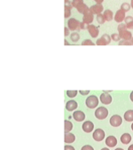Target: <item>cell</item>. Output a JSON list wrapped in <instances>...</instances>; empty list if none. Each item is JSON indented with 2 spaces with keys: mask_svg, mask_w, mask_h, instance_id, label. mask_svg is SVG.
Here are the masks:
<instances>
[{
  "mask_svg": "<svg viewBox=\"0 0 133 150\" xmlns=\"http://www.w3.org/2000/svg\"><path fill=\"white\" fill-rule=\"evenodd\" d=\"M129 99H130V100L133 102V91L131 92V93H130V95H129Z\"/></svg>",
  "mask_w": 133,
  "mask_h": 150,
  "instance_id": "40",
  "label": "cell"
},
{
  "mask_svg": "<svg viewBox=\"0 0 133 150\" xmlns=\"http://www.w3.org/2000/svg\"><path fill=\"white\" fill-rule=\"evenodd\" d=\"M99 99H100V101L104 105H108V104H110L112 102V96L109 93H103L100 95V98H99Z\"/></svg>",
  "mask_w": 133,
  "mask_h": 150,
  "instance_id": "9",
  "label": "cell"
},
{
  "mask_svg": "<svg viewBox=\"0 0 133 150\" xmlns=\"http://www.w3.org/2000/svg\"><path fill=\"white\" fill-rule=\"evenodd\" d=\"M124 23L127 27V28L133 29V17L131 16H127L124 20Z\"/></svg>",
  "mask_w": 133,
  "mask_h": 150,
  "instance_id": "20",
  "label": "cell"
},
{
  "mask_svg": "<svg viewBox=\"0 0 133 150\" xmlns=\"http://www.w3.org/2000/svg\"><path fill=\"white\" fill-rule=\"evenodd\" d=\"M129 9H130V5L128 4V3H123V4L121 6V10L124 11L125 13L128 12V11H129Z\"/></svg>",
  "mask_w": 133,
  "mask_h": 150,
  "instance_id": "29",
  "label": "cell"
},
{
  "mask_svg": "<svg viewBox=\"0 0 133 150\" xmlns=\"http://www.w3.org/2000/svg\"><path fill=\"white\" fill-rule=\"evenodd\" d=\"M85 104H86L87 108H91V109L95 108L98 105V99L95 95H91L86 99Z\"/></svg>",
  "mask_w": 133,
  "mask_h": 150,
  "instance_id": "3",
  "label": "cell"
},
{
  "mask_svg": "<svg viewBox=\"0 0 133 150\" xmlns=\"http://www.w3.org/2000/svg\"><path fill=\"white\" fill-rule=\"evenodd\" d=\"M76 9H77V11H78L80 13H82V14H83V15H84L86 13H88V12L90 11V8H89L84 3L82 4V5H80Z\"/></svg>",
  "mask_w": 133,
  "mask_h": 150,
  "instance_id": "21",
  "label": "cell"
},
{
  "mask_svg": "<svg viewBox=\"0 0 133 150\" xmlns=\"http://www.w3.org/2000/svg\"><path fill=\"white\" fill-rule=\"evenodd\" d=\"M126 16H125V12L122 11V10H118L115 15V21L116 22H119V23H122L124 20H125Z\"/></svg>",
  "mask_w": 133,
  "mask_h": 150,
  "instance_id": "10",
  "label": "cell"
},
{
  "mask_svg": "<svg viewBox=\"0 0 133 150\" xmlns=\"http://www.w3.org/2000/svg\"><path fill=\"white\" fill-rule=\"evenodd\" d=\"M83 22H85V23H87L88 25H90L92 21H93V20H94V14L91 12V11H89L88 13H86L84 15H83Z\"/></svg>",
  "mask_w": 133,
  "mask_h": 150,
  "instance_id": "16",
  "label": "cell"
},
{
  "mask_svg": "<svg viewBox=\"0 0 133 150\" xmlns=\"http://www.w3.org/2000/svg\"><path fill=\"white\" fill-rule=\"evenodd\" d=\"M106 145L109 147H115L117 145V139L115 136L110 135L106 139Z\"/></svg>",
  "mask_w": 133,
  "mask_h": 150,
  "instance_id": "13",
  "label": "cell"
},
{
  "mask_svg": "<svg viewBox=\"0 0 133 150\" xmlns=\"http://www.w3.org/2000/svg\"><path fill=\"white\" fill-rule=\"evenodd\" d=\"M112 91H104V93H111Z\"/></svg>",
  "mask_w": 133,
  "mask_h": 150,
  "instance_id": "44",
  "label": "cell"
},
{
  "mask_svg": "<svg viewBox=\"0 0 133 150\" xmlns=\"http://www.w3.org/2000/svg\"><path fill=\"white\" fill-rule=\"evenodd\" d=\"M79 93L82 94V95H87V94H89V93H90V91H79Z\"/></svg>",
  "mask_w": 133,
  "mask_h": 150,
  "instance_id": "38",
  "label": "cell"
},
{
  "mask_svg": "<svg viewBox=\"0 0 133 150\" xmlns=\"http://www.w3.org/2000/svg\"><path fill=\"white\" fill-rule=\"evenodd\" d=\"M100 150H110V149L108 148V147H104V148H102V149H100Z\"/></svg>",
  "mask_w": 133,
  "mask_h": 150,
  "instance_id": "43",
  "label": "cell"
},
{
  "mask_svg": "<svg viewBox=\"0 0 133 150\" xmlns=\"http://www.w3.org/2000/svg\"><path fill=\"white\" fill-rule=\"evenodd\" d=\"M111 37L108 34H105L103 35L100 38H98L97 40V45H109L110 42H111Z\"/></svg>",
  "mask_w": 133,
  "mask_h": 150,
  "instance_id": "6",
  "label": "cell"
},
{
  "mask_svg": "<svg viewBox=\"0 0 133 150\" xmlns=\"http://www.w3.org/2000/svg\"><path fill=\"white\" fill-rule=\"evenodd\" d=\"M64 41H65V45H69V43H68V42H66V39H65Z\"/></svg>",
  "mask_w": 133,
  "mask_h": 150,
  "instance_id": "45",
  "label": "cell"
},
{
  "mask_svg": "<svg viewBox=\"0 0 133 150\" xmlns=\"http://www.w3.org/2000/svg\"><path fill=\"white\" fill-rule=\"evenodd\" d=\"M126 29H127V27H126L125 23H120V25L118 26V31L121 32V31L126 30Z\"/></svg>",
  "mask_w": 133,
  "mask_h": 150,
  "instance_id": "31",
  "label": "cell"
},
{
  "mask_svg": "<svg viewBox=\"0 0 133 150\" xmlns=\"http://www.w3.org/2000/svg\"><path fill=\"white\" fill-rule=\"evenodd\" d=\"M131 129H132V131H133V123H132V125H131Z\"/></svg>",
  "mask_w": 133,
  "mask_h": 150,
  "instance_id": "48",
  "label": "cell"
},
{
  "mask_svg": "<svg viewBox=\"0 0 133 150\" xmlns=\"http://www.w3.org/2000/svg\"><path fill=\"white\" fill-rule=\"evenodd\" d=\"M69 1V0H65V2H68Z\"/></svg>",
  "mask_w": 133,
  "mask_h": 150,
  "instance_id": "49",
  "label": "cell"
},
{
  "mask_svg": "<svg viewBox=\"0 0 133 150\" xmlns=\"http://www.w3.org/2000/svg\"><path fill=\"white\" fill-rule=\"evenodd\" d=\"M64 129H65V133H69L73 129V124L69 120H65L64 121Z\"/></svg>",
  "mask_w": 133,
  "mask_h": 150,
  "instance_id": "19",
  "label": "cell"
},
{
  "mask_svg": "<svg viewBox=\"0 0 133 150\" xmlns=\"http://www.w3.org/2000/svg\"><path fill=\"white\" fill-rule=\"evenodd\" d=\"M119 45H132V44H131L130 41H125V40L120 41L119 42Z\"/></svg>",
  "mask_w": 133,
  "mask_h": 150,
  "instance_id": "33",
  "label": "cell"
},
{
  "mask_svg": "<svg viewBox=\"0 0 133 150\" xmlns=\"http://www.w3.org/2000/svg\"><path fill=\"white\" fill-rule=\"evenodd\" d=\"M109 123L114 127H119L122 123V118L119 115H114L111 116V118L109 120Z\"/></svg>",
  "mask_w": 133,
  "mask_h": 150,
  "instance_id": "4",
  "label": "cell"
},
{
  "mask_svg": "<svg viewBox=\"0 0 133 150\" xmlns=\"http://www.w3.org/2000/svg\"><path fill=\"white\" fill-rule=\"evenodd\" d=\"M87 30L89 31V34L91 35V37L93 38H97L98 36V32H99L98 28L95 25H93V24H90L88 26Z\"/></svg>",
  "mask_w": 133,
  "mask_h": 150,
  "instance_id": "7",
  "label": "cell"
},
{
  "mask_svg": "<svg viewBox=\"0 0 133 150\" xmlns=\"http://www.w3.org/2000/svg\"><path fill=\"white\" fill-rule=\"evenodd\" d=\"M70 38H71V41H73L74 43H76L79 41L80 36L77 32H73L72 34H70Z\"/></svg>",
  "mask_w": 133,
  "mask_h": 150,
  "instance_id": "24",
  "label": "cell"
},
{
  "mask_svg": "<svg viewBox=\"0 0 133 150\" xmlns=\"http://www.w3.org/2000/svg\"><path fill=\"white\" fill-rule=\"evenodd\" d=\"M70 14H71V7L65 6V13H64V17H65L66 19H68V18L70 16Z\"/></svg>",
  "mask_w": 133,
  "mask_h": 150,
  "instance_id": "27",
  "label": "cell"
},
{
  "mask_svg": "<svg viewBox=\"0 0 133 150\" xmlns=\"http://www.w3.org/2000/svg\"><path fill=\"white\" fill-rule=\"evenodd\" d=\"M90 11L93 14H97V15L101 14V13L103 12V6L101 4H96L90 7Z\"/></svg>",
  "mask_w": 133,
  "mask_h": 150,
  "instance_id": "8",
  "label": "cell"
},
{
  "mask_svg": "<svg viewBox=\"0 0 133 150\" xmlns=\"http://www.w3.org/2000/svg\"><path fill=\"white\" fill-rule=\"evenodd\" d=\"M104 17L106 19V21H111L114 18V15H113V12L111 10H106L104 12Z\"/></svg>",
  "mask_w": 133,
  "mask_h": 150,
  "instance_id": "23",
  "label": "cell"
},
{
  "mask_svg": "<svg viewBox=\"0 0 133 150\" xmlns=\"http://www.w3.org/2000/svg\"><path fill=\"white\" fill-rule=\"evenodd\" d=\"M94 1H95L97 4H102L104 0H94Z\"/></svg>",
  "mask_w": 133,
  "mask_h": 150,
  "instance_id": "39",
  "label": "cell"
},
{
  "mask_svg": "<svg viewBox=\"0 0 133 150\" xmlns=\"http://www.w3.org/2000/svg\"><path fill=\"white\" fill-rule=\"evenodd\" d=\"M65 150H76L74 146H69V145H66L65 146Z\"/></svg>",
  "mask_w": 133,
  "mask_h": 150,
  "instance_id": "37",
  "label": "cell"
},
{
  "mask_svg": "<svg viewBox=\"0 0 133 150\" xmlns=\"http://www.w3.org/2000/svg\"><path fill=\"white\" fill-rule=\"evenodd\" d=\"M119 35H120V38H121V39H122V40H125V41H130L131 39H132V35H131V33L129 31V30H123V31H121V32H119Z\"/></svg>",
  "mask_w": 133,
  "mask_h": 150,
  "instance_id": "15",
  "label": "cell"
},
{
  "mask_svg": "<svg viewBox=\"0 0 133 150\" xmlns=\"http://www.w3.org/2000/svg\"><path fill=\"white\" fill-rule=\"evenodd\" d=\"M124 120L127 122L133 121V110H128L124 113Z\"/></svg>",
  "mask_w": 133,
  "mask_h": 150,
  "instance_id": "22",
  "label": "cell"
},
{
  "mask_svg": "<svg viewBox=\"0 0 133 150\" xmlns=\"http://www.w3.org/2000/svg\"><path fill=\"white\" fill-rule=\"evenodd\" d=\"M121 141L124 145L129 144L131 141V136H130V134L129 133H123L121 136Z\"/></svg>",
  "mask_w": 133,
  "mask_h": 150,
  "instance_id": "18",
  "label": "cell"
},
{
  "mask_svg": "<svg viewBox=\"0 0 133 150\" xmlns=\"http://www.w3.org/2000/svg\"><path fill=\"white\" fill-rule=\"evenodd\" d=\"M105 132L100 129V128H98V129H96L92 134V137L94 139V140L96 141H102L105 138Z\"/></svg>",
  "mask_w": 133,
  "mask_h": 150,
  "instance_id": "5",
  "label": "cell"
},
{
  "mask_svg": "<svg viewBox=\"0 0 133 150\" xmlns=\"http://www.w3.org/2000/svg\"><path fill=\"white\" fill-rule=\"evenodd\" d=\"M88 26H89V25H88L87 23L82 21L81 24H80V28H81V29H87V28H88Z\"/></svg>",
  "mask_w": 133,
  "mask_h": 150,
  "instance_id": "34",
  "label": "cell"
},
{
  "mask_svg": "<svg viewBox=\"0 0 133 150\" xmlns=\"http://www.w3.org/2000/svg\"><path fill=\"white\" fill-rule=\"evenodd\" d=\"M80 24H81V22L75 18H71L68 21V27L69 28V30H72L74 32H75V30H80L81 29Z\"/></svg>",
  "mask_w": 133,
  "mask_h": 150,
  "instance_id": "2",
  "label": "cell"
},
{
  "mask_svg": "<svg viewBox=\"0 0 133 150\" xmlns=\"http://www.w3.org/2000/svg\"><path fill=\"white\" fill-rule=\"evenodd\" d=\"M115 150H123V149H122V148H119V147H118V148H116V149H115Z\"/></svg>",
  "mask_w": 133,
  "mask_h": 150,
  "instance_id": "46",
  "label": "cell"
},
{
  "mask_svg": "<svg viewBox=\"0 0 133 150\" xmlns=\"http://www.w3.org/2000/svg\"><path fill=\"white\" fill-rule=\"evenodd\" d=\"M65 140V142L66 143H73L75 140H76V136H75V134H73V133H70V132H69V133H65V139H64Z\"/></svg>",
  "mask_w": 133,
  "mask_h": 150,
  "instance_id": "17",
  "label": "cell"
},
{
  "mask_svg": "<svg viewBox=\"0 0 133 150\" xmlns=\"http://www.w3.org/2000/svg\"><path fill=\"white\" fill-rule=\"evenodd\" d=\"M111 38H112V40H114V41H115V42H117V41H119V42H120V40H121L120 35H119V34H117V33H114V34H112Z\"/></svg>",
  "mask_w": 133,
  "mask_h": 150,
  "instance_id": "30",
  "label": "cell"
},
{
  "mask_svg": "<svg viewBox=\"0 0 133 150\" xmlns=\"http://www.w3.org/2000/svg\"><path fill=\"white\" fill-rule=\"evenodd\" d=\"M95 44L91 41V40H90V39H85L84 41H83V43H82V45H94Z\"/></svg>",
  "mask_w": 133,
  "mask_h": 150,
  "instance_id": "32",
  "label": "cell"
},
{
  "mask_svg": "<svg viewBox=\"0 0 133 150\" xmlns=\"http://www.w3.org/2000/svg\"><path fill=\"white\" fill-rule=\"evenodd\" d=\"M97 21L99 23V24H104L105 21H106V19L104 17V14H98L97 15V18H96Z\"/></svg>",
  "mask_w": 133,
  "mask_h": 150,
  "instance_id": "26",
  "label": "cell"
},
{
  "mask_svg": "<svg viewBox=\"0 0 133 150\" xmlns=\"http://www.w3.org/2000/svg\"><path fill=\"white\" fill-rule=\"evenodd\" d=\"M128 150H133V144H132V145H130V146L128 147Z\"/></svg>",
  "mask_w": 133,
  "mask_h": 150,
  "instance_id": "41",
  "label": "cell"
},
{
  "mask_svg": "<svg viewBox=\"0 0 133 150\" xmlns=\"http://www.w3.org/2000/svg\"><path fill=\"white\" fill-rule=\"evenodd\" d=\"M108 115V110L105 107H99L95 111V116L98 120H104Z\"/></svg>",
  "mask_w": 133,
  "mask_h": 150,
  "instance_id": "1",
  "label": "cell"
},
{
  "mask_svg": "<svg viewBox=\"0 0 133 150\" xmlns=\"http://www.w3.org/2000/svg\"><path fill=\"white\" fill-rule=\"evenodd\" d=\"M77 91L76 90H69V91H66V95H68L69 98H75L77 94Z\"/></svg>",
  "mask_w": 133,
  "mask_h": 150,
  "instance_id": "25",
  "label": "cell"
},
{
  "mask_svg": "<svg viewBox=\"0 0 133 150\" xmlns=\"http://www.w3.org/2000/svg\"><path fill=\"white\" fill-rule=\"evenodd\" d=\"M81 150H94V148L91 146H90V145H85V146H83L82 147Z\"/></svg>",
  "mask_w": 133,
  "mask_h": 150,
  "instance_id": "35",
  "label": "cell"
},
{
  "mask_svg": "<svg viewBox=\"0 0 133 150\" xmlns=\"http://www.w3.org/2000/svg\"><path fill=\"white\" fill-rule=\"evenodd\" d=\"M130 6H131V8L133 9V0H131V1H130Z\"/></svg>",
  "mask_w": 133,
  "mask_h": 150,
  "instance_id": "42",
  "label": "cell"
},
{
  "mask_svg": "<svg viewBox=\"0 0 133 150\" xmlns=\"http://www.w3.org/2000/svg\"><path fill=\"white\" fill-rule=\"evenodd\" d=\"M72 6L77 8L80 5L83 4V0H72Z\"/></svg>",
  "mask_w": 133,
  "mask_h": 150,
  "instance_id": "28",
  "label": "cell"
},
{
  "mask_svg": "<svg viewBox=\"0 0 133 150\" xmlns=\"http://www.w3.org/2000/svg\"><path fill=\"white\" fill-rule=\"evenodd\" d=\"M73 117L76 122H82L85 119V115L81 110H77L73 113Z\"/></svg>",
  "mask_w": 133,
  "mask_h": 150,
  "instance_id": "11",
  "label": "cell"
},
{
  "mask_svg": "<svg viewBox=\"0 0 133 150\" xmlns=\"http://www.w3.org/2000/svg\"><path fill=\"white\" fill-rule=\"evenodd\" d=\"M78 107L77 102L74 100H70L66 103V109L68 111H74Z\"/></svg>",
  "mask_w": 133,
  "mask_h": 150,
  "instance_id": "14",
  "label": "cell"
},
{
  "mask_svg": "<svg viewBox=\"0 0 133 150\" xmlns=\"http://www.w3.org/2000/svg\"><path fill=\"white\" fill-rule=\"evenodd\" d=\"M82 128H83V132H91L94 129V125L91 121H85L83 124Z\"/></svg>",
  "mask_w": 133,
  "mask_h": 150,
  "instance_id": "12",
  "label": "cell"
},
{
  "mask_svg": "<svg viewBox=\"0 0 133 150\" xmlns=\"http://www.w3.org/2000/svg\"><path fill=\"white\" fill-rule=\"evenodd\" d=\"M69 34H70V33H69V28H66V27H65V28H64V36H65V37H68Z\"/></svg>",
  "mask_w": 133,
  "mask_h": 150,
  "instance_id": "36",
  "label": "cell"
},
{
  "mask_svg": "<svg viewBox=\"0 0 133 150\" xmlns=\"http://www.w3.org/2000/svg\"><path fill=\"white\" fill-rule=\"evenodd\" d=\"M130 42H131V44H132V45H133V38H132V39L130 40Z\"/></svg>",
  "mask_w": 133,
  "mask_h": 150,
  "instance_id": "47",
  "label": "cell"
}]
</instances>
